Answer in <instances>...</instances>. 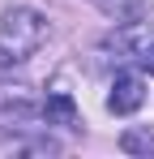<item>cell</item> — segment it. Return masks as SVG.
<instances>
[{
	"label": "cell",
	"mask_w": 154,
	"mask_h": 159,
	"mask_svg": "<svg viewBox=\"0 0 154 159\" xmlns=\"http://www.w3.org/2000/svg\"><path fill=\"white\" fill-rule=\"evenodd\" d=\"M43 34H47L43 13H34V9H9L4 13V26H0V48H4L9 60H26L43 43Z\"/></svg>",
	"instance_id": "obj_1"
},
{
	"label": "cell",
	"mask_w": 154,
	"mask_h": 159,
	"mask_svg": "<svg viewBox=\"0 0 154 159\" xmlns=\"http://www.w3.org/2000/svg\"><path fill=\"white\" fill-rule=\"evenodd\" d=\"M146 103V86L137 73H116L111 82V95H107V107L116 112V116H128V112H137V107Z\"/></svg>",
	"instance_id": "obj_2"
},
{
	"label": "cell",
	"mask_w": 154,
	"mask_h": 159,
	"mask_svg": "<svg viewBox=\"0 0 154 159\" xmlns=\"http://www.w3.org/2000/svg\"><path fill=\"white\" fill-rule=\"evenodd\" d=\"M43 116H47V125H69V129H77V107H73V99H69L64 90L47 95V103H43Z\"/></svg>",
	"instance_id": "obj_3"
},
{
	"label": "cell",
	"mask_w": 154,
	"mask_h": 159,
	"mask_svg": "<svg viewBox=\"0 0 154 159\" xmlns=\"http://www.w3.org/2000/svg\"><path fill=\"white\" fill-rule=\"evenodd\" d=\"M120 146H124L128 155H154V133H141V129H128L120 138Z\"/></svg>",
	"instance_id": "obj_4"
},
{
	"label": "cell",
	"mask_w": 154,
	"mask_h": 159,
	"mask_svg": "<svg viewBox=\"0 0 154 159\" xmlns=\"http://www.w3.org/2000/svg\"><path fill=\"white\" fill-rule=\"evenodd\" d=\"M107 17H116V22H124V17H133L137 9H141V0H94Z\"/></svg>",
	"instance_id": "obj_5"
},
{
	"label": "cell",
	"mask_w": 154,
	"mask_h": 159,
	"mask_svg": "<svg viewBox=\"0 0 154 159\" xmlns=\"http://www.w3.org/2000/svg\"><path fill=\"white\" fill-rule=\"evenodd\" d=\"M141 69H146V73H150V78H154V43H150V48H146V52H141Z\"/></svg>",
	"instance_id": "obj_6"
}]
</instances>
